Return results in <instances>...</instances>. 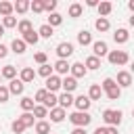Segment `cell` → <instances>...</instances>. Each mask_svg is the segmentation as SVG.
<instances>
[{"label":"cell","instance_id":"6da1fadb","mask_svg":"<svg viewBox=\"0 0 134 134\" xmlns=\"http://www.w3.org/2000/svg\"><path fill=\"white\" fill-rule=\"evenodd\" d=\"M100 88H103V92L107 94V98H111V100H117V98L121 96V88L115 84V80H113V77H105Z\"/></svg>","mask_w":134,"mask_h":134},{"label":"cell","instance_id":"7a4b0ae2","mask_svg":"<svg viewBox=\"0 0 134 134\" xmlns=\"http://www.w3.org/2000/svg\"><path fill=\"white\" fill-rule=\"evenodd\" d=\"M103 119H105L107 128H117L119 121H121V111H117V109H105L103 111Z\"/></svg>","mask_w":134,"mask_h":134},{"label":"cell","instance_id":"3957f363","mask_svg":"<svg viewBox=\"0 0 134 134\" xmlns=\"http://www.w3.org/2000/svg\"><path fill=\"white\" fill-rule=\"evenodd\" d=\"M69 121H71L75 128H86V126L92 121V117H90L88 111H75V113L69 115Z\"/></svg>","mask_w":134,"mask_h":134},{"label":"cell","instance_id":"277c9868","mask_svg":"<svg viewBox=\"0 0 134 134\" xmlns=\"http://www.w3.org/2000/svg\"><path fill=\"white\" fill-rule=\"evenodd\" d=\"M107 59H109L111 65H126V63L130 61V57H128L126 50H109Z\"/></svg>","mask_w":134,"mask_h":134},{"label":"cell","instance_id":"5b68a950","mask_svg":"<svg viewBox=\"0 0 134 134\" xmlns=\"http://www.w3.org/2000/svg\"><path fill=\"white\" fill-rule=\"evenodd\" d=\"M57 54H59V59H65V61H67V57L73 54V44H69V42H61V44L57 46Z\"/></svg>","mask_w":134,"mask_h":134},{"label":"cell","instance_id":"8992f818","mask_svg":"<svg viewBox=\"0 0 134 134\" xmlns=\"http://www.w3.org/2000/svg\"><path fill=\"white\" fill-rule=\"evenodd\" d=\"M92 52H94V57H96V59H98V57L109 54V46H107V42H103V40L92 42Z\"/></svg>","mask_w":134,"mask_h":134},{"label":"cell","instance_id":"52a82bcc","mask_svg":"<svg viewBox=\"0 0 134 134\" xmlns=\"http://www.w3.org/2000/svg\"><path fill=\"white\" fill-rule=\"evenodd\" d=\"M115 84H117L119 88H128V86H132V73H130V71H119Z\"/></svg>","mask_w":134,"mask_h":134},{"label":"cell","instance_id":"ba28073f","mask_svg":"<svg viewBox=\"0 0 134 134\" xmlns=\"http://www.w3.org/2000/svg\"><path fill=\"white\" fill-rule=\"evenodd\" d=\"M59 88H61V77H59V75H50V77H46V90H48V92L54 94Z\"/></svg>","mask_w":134,"mask_h":134},{"label":"cell","instance_id":"9c48e42d","mask_svg":"<svg viewBox=\"0 0 134 134\" xmlns=\"http://www.w3.org/2000/svg\"><path fill=\"white\" fill-rule=\"evenodd\" d=\"M61 88H63L65 92H69V94H71V92H73V90L77 88V80L69 75V77H65V80H61Z\"/></svg>","mask_w":134,"mask_h":134},{"label":"cell","instance_id":"30bf717a","mask_svg":"<svg viewBox=\"0 0 134 134\" xmlns=\"http://www.w3.org/2000/svg\"><path fill=\"white\" fill-rule=\"evenodd\" d=\"M73 105L77 107V111H88V109H90V105H92V100H90L88 96H84V94H82V96H77V98L73 100Z\"/></svg>","mask_w":134,"mask_h":134},{"label":"cell","instance_id":"8fae6325","mask_svg":"<svg viewBox=\"0 0 134 134\" xmlns=\"http://www.w3.org/2000/svg\"><path fill=\"white\" fill-rule=\"evenodd\" d=\"M128 38H130V34H128V29H124V27L115 29V34H113L115 44H126V42H128Z\"/></svg>","mask_w":134,"mask_h":134},{"label":"cell","instance_id":"7c38bea8","mask_svg":"<svg viewBox=\"0 0 134 134\" xmlns=\"http://www.w3.org/2000/svg\"><path fill=\"white\" fill-rule=\"evenodd\" d=\"M69 71H71V77H75V80H77V77H84V75H86V71H88V69H86V67H84V63H73V65H71V69H69Z\"/></svg>","mask_w":134,"mask_h":134},{"label":"cell","instance_id":"4fadbf2b","mask_svg":"<svg viewBox=\"0 0 134 134\" xmlns=\"http://www.w3.org/2000/svg\"><path fill=\"white\" fill-rule=\"evenodd\" d=\"M23 88H25V84L21 82V80H10V86H8V92L10 94H23Z\"/></svg>","mask_w":134,"mask_h":134},{"label":"cell","instance_id":"5bb4252c","mask_svg":"<svg viewBox=\"0 0 134 134\" xmlns=\"http://www.w3.org/2000/svg\"><path fill=\"white\" fill-rule=\"evenodd\" d=\"M65 119V109H61V107H54V109H50V121H54V124H61Z\"/></svg>","mask_w":134,"mask_h":134},{"label":"cell","instance_id":"9a60e30c","mask_svg":"<svg viewBox=\"0 0 134 134\" xmlns=\"http://www.w3.org/2000/svg\"><path fill=\"white\" fill-rule=\"evenodd\" d=\"M34 77H36V71H34L31 67H23V69H21V77H19V80H21L23 84L34 82Z\"/></svg>","mask_w":134,"mask_h":134},{"label":"cell","instance_id":"2e32d148","mask_svg":"<svg viewBox=\"0 0 134 134\" xmlns=\"http://www.w3.org/2000/svg\"><path fill=\"white\" fill-rule=\"evenodd\" d=\"M100 96H103V88L98 84H92L90 90H88V98L90 100H100Z\"/></svg>","mask_w":134,"mask_h":134},{"label":"cell","instance_id":"e0dca14e","mask_svg":"<svg viewBox=\"0 0 134 134\" xmlns=\"http://www.w3.org/2000/svg\"><path fill=\"white\" fill-rule=\"evenodd\" d=\"M73 100H75V98H73L69 92H63V94L59 96V107H61V109H67V107L73 105Z\"/></svg>","mask_w":134,"mask_h":134},{"label":"cell","instance_id":"ac0fdd59","mask_svg":"<svg viewBox=\"0 0 134 134\" xmlns=\"http://www.w3.org/2000/svg\"><path fill=\"white\" fill-rule=\"evenodd\" d=\"M52 69H54L57 73H63V75H65V73H67V71L71 69V65H69V63H67L65 59H59V61L54 63V67H52Z\"/></svg>","mask_w":134,"mask_h":134},{"label":"cell","instance_id":"d6986e66","mask_svg":"<svg viewBox=\"0 0 134 134\" xmlns=\"http://www.w3.org/2000/svg\"><path fill=\"white\" fill-rule=\"evenodd\" d=\"M77 42H80L82 46H88V44H92V34H90V31H86V29H82V31L77 34Z\"/></svg>","mask_w":134,"mask_h":134},{"label":"cell","instance_id":"ffe728a7","mask_svg":"<svg viewBox=\"0 0 134 134\" xmlns=\"http://www.w3.org/2000/svg\"><path fill=\"white\" fill-rule=\"evenodd\" d=\"M34 107H36V100H34V98H29V96H23V98H21V109H23V113L34 111Z\"/></svg>","mask_w":134,"mask_h":134},{"label":"cell","instance_id":"44dd1931","mask_svg":"<svg viewBox=\"0 0 134 134\" xmlns=\"http://www.w3.org/2000/svg\"><path fill=\"white\" fill-rule=\"evenodd\" d=\"M57 103H59V96H57V94H52V92H48V96L44 98V103H42V105H44L46 109H54V107H57Z\"/></svg>","mask_w":134,"mask_h":134},{"label":"cell","instance_id":"7402d4cb","mask_svg":"<svg viewBox=\"0 0 134 134\" xmlns=\"http://www.w3.org/2000/svg\"><path fill=\"white\" fill-rule=\"evenodd\" d=\"M38 40H40V36H38V31H27V34H23V42L25 44H38Z\"/></svg>","mask_w":134,"mask_h":134},{"label":"cell","instance_id":"603a6c76","mask_svg":"<svg viewBox=\"0 0 134 134\" xmlns=\"http://www.w3.org/2000/svg\"><path fill=\"white\" fill-rule=\"evenodd\" d=\"M25 46H27V44H25L23 40H17V38H15V40H13V44H10L13 52H17V54H23V52H25Z\"/></svg>","mask_w":134,"mask_h":134},{"label":"cell","instance_id":"cb8c5ba5","mask_svg":"<svg viewBox=\"0 0 134 134\" xmlns=\"http://www.w3.org/2000/svg\"><path fill=\"white\" fill-rule=\"evenodd\" d=\"M0 75L6 77V80H15V75H17V67H15V65H6V67L2 69Z\"/></svg>","mask_w":134,"mask_h":134},{"label":"cell","instance_id":"d4e9b609","mask_svg":"<svg viewBox=\"0 0 134 134\" xmlns=\"http://www.w3.org/2000/svg\"><path fill=\"white\" fill-rule=\"evenodd\" d=\"M113 10V4L111 2H98V13H100V17H105L107 19V15Z\"/></svg>","mask_w":134,"mask_h":134},{"label":"cell","instance_id":"484cf974","mask_svg":"<svg viewBox=\"0 0 134 134\" xmlns=\"http://www.w3.org/2000/svg\"><path fill=\"white\" fill-rule=\"evenodd\" d=\"M94 27H96L98 31H107L111 25H109V19H105V17H98V19L94 21Z\"/></svg>","mask_w":134,"mask_h":134},{"label":"cell","instance_id":"4316f807","mask_svg":"<svg viewBox=\"0 0 134 134\" xmlns=\"http://www.w3.org/2000/svg\"><path fill=\"white\" fill-rule=\"evenodd\" d=\"M17 29H19V34H27V31H31L34 27H31V21H29V19H23V21L17 23Z\"/></svg>","mask_w":134,"mask_h":134},{"label":"cell","instance_id":"83f0119b","mask_svg":"<svg viewBox=\"0 0 134 134\" xmlns=\"http://www.w3.org/2000/svg\"><path fill=\"white\" fill-rule=\"evenodd\" d=\"M84 67H86V69H98V67H100V59H96V57L92 54V57H88V59H86Z\"/></svg>","mask_w":134,"mask_h":134},{"label":"cell","instance_id":"f1b7e54d","mask_svg":"<svg viewBox=\"0 0 134 134\" xmlns=\"http://www.w3.org/2000/svg\"><path fill=\"white\" fill-rule=\"evenodd\" d=\"M13 8H15V10L19 13V15H23V13H25V10L29 8V2H27V0H17V2L13 4Z\"/></svg>","mask_w":134,"mask_h":134},{"label":"cell","instance_id":"f546056e","mask_svg":"<svg viewBox=\"0 0 134 134\" xmlns=\"http://www.w3.org/2000/svg\"><path fill=\"white\" fill-rule=\"evenodd\" d=\"M36 132H38V134H50V124L44 121V119L38 121V124H36Z\"/></svg>","mask_w":134,"mask_h":134},{"label":"cell","instance_id":"4dcf8cb0","mask_svg":"<svg viewBox=\"0 0 134 134\" xmlns=\"http://www.w3.org/2000/svg\"><path fill=\"white\" fill-rule=\"evenodd\" d=\"M13 10H15V8H13L10 2H0V15H2V17H10Z\"/></svg>","mask_w":134,"mask_h":134},{"label":"cell","instance_id":"1f68e13d","mask_svg":"<svg viewBox=\"0 0 134 134\" xmlns=\"http://www.w3.org/2000/svg\"><path fill=\"white\" fill-rule=\"evenodd\" d=\"M82 10H84V8H82V4H77V2H73V4L69 6V17H73V19H77V17L82 15Z\"/></svg>","mask_w":134,"mask_h":134},{"label":"cell","instance_id":"d6a6232c","mask_svg":"<svg viewBox=\"0 0 134 134\" xmlns=\"http://www.w3.org/2000/svg\"><path fill=\"white\" fill-rule=\"evenodd\" d=\"M46 115H48V109L44 105H36L34 107V117H40V121H42V117H46Z\"/></svg>","mask_w":134,"mask_h":134},{"label":"cell","instance_id":"836d02e7","mask_svg":"<svg viewBox=\"0 0 134 134\" xmlns=\"http://www.w3.org/2000/svg\"><path fill=\"white\" fill-rule=\"evenodd\" d=\"M61 23H63V17H61L59 13H52V15L48 17V25H50V27H57V25H61Z\"/></svg>","mask_w":134,"mask_h":134},{"label":"cell","instance_id":"e575fe53","mask_svg":"<svg viewBox=\"0 0 134 134\" xmlns=\"http://www.w3.org/2000/svg\"><path fill=\"white\" fill-rule=\"evenodd\" d=\"M38 36H40V38H50V36H52V27H50L48 23H44V25L38 29Z\"/></svg>","mask_w":134,"mask_h":134},{"label":"cell","instance_id":"d590c367","mask_svg":"<svg viewBox=\"0 0 134 134\" xmlns=\"http://www.w3.org/2000/svg\"><path fill=\"white\" fill-rule=\"evenodd\" d=\"M38 73H40L42 77H50V75H52V67H50L48 63H44V65H40V69H38Z\"/></svg>","mask_w":134,"mask_h":134},{"label":"cell","instance_id":"8d00e7d4","mask_svg":"<svg viewBox=\"0 0 134 134\" xmlns=\"http://www.w3.org/2000/svg\"><path fill=\"white\" fill-rule=\"evenodd\" d=\"M19 119H21V124H23L25 128H29V126H34V113H23V115H21Z\"/></svg>","mask_w":134,"mask_h":134},{"label":"cell","instance_id":"74e56055","mask_svg":"<svg viewBox=\"0 0 134 134\" xmlns=\"http://www.w3.org/2000/svg\"><path fill=\"white\" fill-rule=\"evenodd\" d=\"M2 27H4V29H6V27H17V17H13V15H10V17H4V19H2Z\"/></svg>","mask_w":134,"mask_h":134},{"label":"cell","instance_id":"f35d334b","mask_svg":"<svg viewBox=\"0 0 134 134\" xmlns=\"http://www.w3.org/2000/svg\"><path fill=\"white\" fill-rule=\"evenodd\" d=\"M10 130H13V132H15V134H21V132H23V130H25V126H23V124H21V119H19V117H17V119H15V121H13V124H10Z\"/></svg>","mask_w":134,"mask_h":134},{"label":"cell","instance_id":"ab89813d","mask_svg":"<svg viewBox=\"0 0 134 134\" xmlns=\"http://www.w3.org/2000/svg\"><path fill=\"white\" fill-rule=\"evenodd\" d=\"M29 8H31L34 13H42V10H44V2H42V0H34V2H29Z\"/></svg>","mask_w":134,"mask_h":134},{"label":"cell","instance_id":"60d3db41","mask_svg":"<svg viewBox=\"0 0 134 134\" xmlns=\"http://www.w3.org/2000/svg\"><path fill=\"white\" fill-rule=\"evenodd\" d=\"M44 2V10H48L50 15L54 13V8H57V0H42Z\"/></svg>","mask_w":134,"mask_h":134},{"label":"cell","instance_id":"b9f144b4","mask_svg":"<svg viewBox=\"0 0 134 134\" xmlns=\"http://www.w3.org/2000/svg\"><path fill=\"white\" fill-rule=\"evenodd\" d=\"M46 96H48V90H46V88H42V90H38V92H36V100H38V103H44V98H46Z\"/></svg>","mask_w":134,"mask_h":134},{"label":"cell","instance_id":"7bdbcfd3","mask_svg":"<svg viewBox=\"0 0 134 134\" xmlns=\"http://www.w3.org/2000/svg\"><path fill=\"white\" fill-rule=\"evenodd\" d=\"M34 61L40 63V65H44V63H46V52H36V54H34Z\"/></svg>","mask_w":134,"mask_h":134},{"label":"cell","instance_id":"ee69618b","mask_svg":"<svg viewBox=\"0 0 134 134\" xmlns=\"http://www.w3.org/2000/svg\"><path fill=\"white\" fill-rule=\"evenodd\" d=\"M8 88H4V86H0V103H6L8 100Z\"/></svg>","mask_w":134,"mask_h":134},{"label":"cell","instance_id":"f6af8a7d","mask_svg":"<svg viewBox=\"0 0 134 134\" xmlns=\"http://www.w3.org/2000/svg\"><path fill=\"white\" fill-rule=\"evenodd\" d=\"M6 54H8V48H6L4 44H0V59H4Z\"/></svg>","mask_w":134,"mask_h":134},{"label":"cell","instance_id":"bcb514c9","mask_svg":"<svg viewBox=\"0 0 134 134\" xmlns=\"http://www.w3.org/2000/svg\"><path fill=\"white\" fill-rule=\"evenodd\" d=\"M71 134H88V132H86V128H75Z\"/></svg>","mask_w":134,"mask_h":134},{"label":"cell","instance_id":"7dc6e473","mask_svg":"<svg viewBox=\"0 0 134 134\" xmlns=\"http://www.w3.org/2000/svg\"><path fill=\"white\" fill-rule=\"evenodd\" d=\"M94 134H107V128H100V126H98V128L94 130Z\"/></svg>","mask_w":134,"mask_h":134},{"label":"cell","instance_id":"c3c4849f","mask_svg":"<svg viewBox=\"0 0 134 134\" xmlns=\"http://www.w3.org/2000/svg\"><path fill=\"white\" fill-rule=\"evenodd\" d=\"M86 4H88V6H98V0H88Z\"/></svg>","mask_w":134,"mask_h":134},{"label":"cell","instance_id":"681fc988","mask_svg":"<svg viewBox=\"0 0 134 134\" xmlns=\"http://www.w3.org/2000/svg\"><path fill=\"white\" fill-rule=\"evenodd\" d=\"M107 134H119L117 128H107Z\"/></svg>","mask_w":134,"mask_h":134},{"label":"cell","instance_id":"f907efd6","mask_svg":"<svg viewBox=\"0 0 134 134\" xmlns=\"http://www.w3.org/2000/svg\"><path fill=\"white\" fill-rule=\"evenodd\" d=\"M128 8H130V10L134 13V0H130V2H128Z\"/></svg>","mask_w":134,"mask_h":134},{"label":"cell","instance_id":"816d5d0a","mask_svg":"<svg viewBox=\"0 0 134 134\" xmlns=\"http://www.w3.org/2000/svg\"><path fill=\"white\" fill-rule=\"evenodd\" d=\"M130 25H132V27H134V15H132V17H130Z\"/></svg>","mask_w":134,"mask_h":134},{"label":"cell","instance_id":"f5cc1de1","mask_svg":"<svg viewBox=\"0 0 134 134\" xmlns=\"http://www.w3.org/2000/svg\"><path fill=\"white\" fill-rule=\"evenodd\" d=\"M2 36H4V27L0 25V38H2Z\"/></svg>","mask_w":134,"mask_h":134},{"label":"cell","instance_id":"db71d44e","mask_svg":"<svg viewBox=\"0 0 134 134\" xmlns=\"http://www.w3.org/2000/svg\"><path fill=\"white\" fill-rule=\"evenodd\" d=\"M130 73H134V63H132V71H130Z\"/></svg>","mask_w":134,"mask_h":134},{"label":"cell","instance_id":"11a10c76","mask_svg":"<svg viewBox=\"0 0 134 134\" xmlns=\"http://www.w3.org/2000/svg\"><path fill=\"white\" fill-rule=\"evenodd\" d=\"M132 117H134V111H132Z\"/></svg>","mask_w":134,"mask_h":134},{"label":"cell","instance_id":"9f6ffc18","mask_svg":"<svg viewBox=\"0 0 134 134\" xmlns=\"http://www.w3.org/2000/svg\"><path fill=\"white\" fill-rule=\"evenodd\" d=\"M0 77H2V75H0Z\"/></svg>","mask_w":134,"mask_h":134}]
</instances>
